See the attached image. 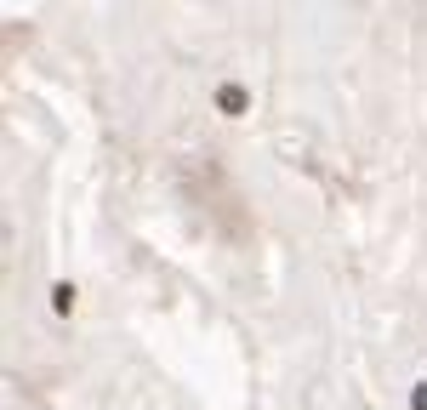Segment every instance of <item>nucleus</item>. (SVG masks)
Returning <instances> with one entry per match:
<instances>
[{"instance_id": "f257e3e1", "label": "nucleus", "mask_w": 427, "mask_h": 410, "mask_svg": "<svg viewBox=\"0 0 427 410\" xmlns=\"http://www.w3.org/2000/svg\"><path fill=\"white\" fill-rule=\"evenodd\" d=\"M217 103H223L228 114H245V92H239V86H223V92H217Z\"/></svg>"}]
</instances>
